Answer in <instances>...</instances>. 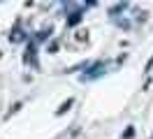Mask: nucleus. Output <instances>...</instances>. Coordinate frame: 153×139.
I'll use <instances>...</instances> for the list:
<instances>
[{"label":"nucleus","instance_id":"1","mask_svg":"<svg viewBox=\"0 0 153 139\" xmlns=\"http://www.w3.org/2000/svg\"><path fill=\"white\" fill-rule=\"evenodd\" d=\"M102 70H105V65L100 63V65H95V67H93V70H91V72H88V74H84L81 79H84V81H86V79H93V77H97V74L102 72Z\"/></svg>","mask_w":153,"mask_h":139},{"label":"nucleus","instance_id":"2","mask_svg":"<svg viewBox=\"0 0 153 139\" xmlns=\"http://www.w3.org/2000/svg\"><path fill=\"white\" fill-rule=\"evenodd\" d=\"M81 21V12H74V14H70V19H67V26H76Z\"/></svg>","mask_w":153,"mask_h":139},{"label":"nucleus","instance_id":"3","mask_svg":"<svg viewBox=\"0 0 153 139\" xmlns=\"http://www.w3.org/2000/svg\"><path fill=\"white\" fill-rule=\"evenodd\" d=\"M70 107H72V100H67V102H63V104H60V109H58V114H65V111L70 109Z\"/></svg>","mask_w":153,"mask_h":139}]
</instances>
